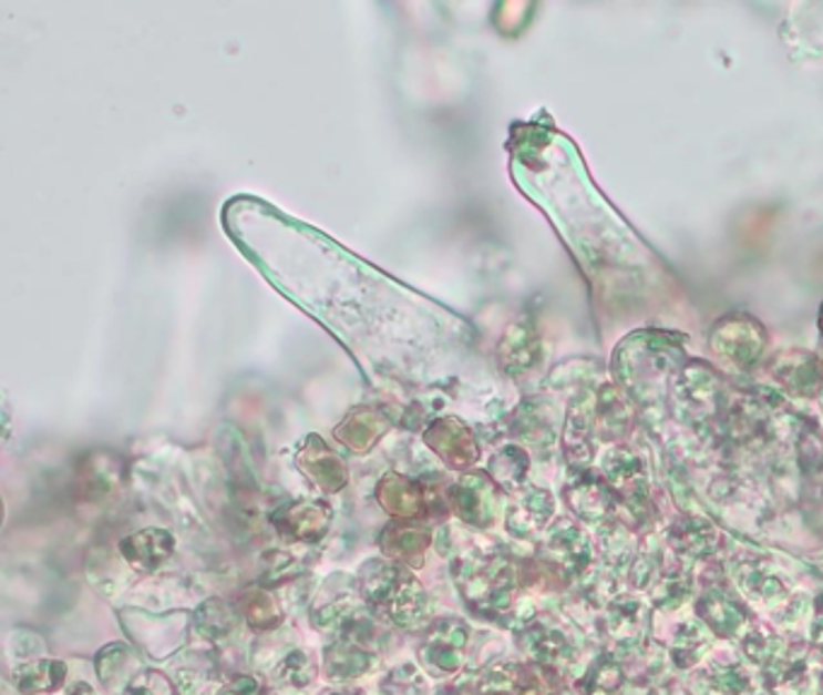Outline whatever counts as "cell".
I'll return each mask as SVG.
<instances>
[{"instance_id": "cell-3", "label": "cell", "mask_w": 823, "mask_h": 695, "mask_svg": "<svg viewBox=\"0 0 823 695\" xmlns=\"http://www.w3.org/2000/svg\"><path fill=\"white\" fill-rule=\"evenodd\" d=\"M331 512L317 502H300V505L282 508L276 514V524L282 534L300 541H319L329 529Z\"/></svg>"}, {"instance_id": "cell-13", "label": "cell", "mask_w": 823, "mask_h": 695, "mask_svg": "<svg viewBox=\"0 0 823 695\" xmlns=\"http://www.w3.org/2000/svg\"><path fill=\"white\" fill-rule=\"evenodd\" d=\"M131 666H133V657L124 645L104 647L97 657L100 678H102V684H106L110 688L121 684V681H128L131 684V678L126 676L131 672Z\"/></svg>"}, {"instance_id": "cell-7", "label": "cell", "mask_w": 823, "mask_h": 695, "mask_svg": "<svg viewBox=\"0 0 823 695\" xmlns=\"http://www.w3.org/2000/svg\"><path fill=\"white\" fill-rule=\"evenodd\" d=\"M380 500L384 510L397 517L423 514V490L401 476H389L380 486Z\"/></svg>"}, {"instance_id": "cell-10", "label": "cell", "mask_w": 823, "mask_h": 695, "mask_svg": "<svg viewBox=\"0 0 823 695\" xmlns=\"http://www.w3.org/2000/svg\"><path fill=\"white\" fill-rule=\"evenodd\" d=\"M302 467L305 471L317 479V483L327 490H341L346 483V471L341 467V461L336 459L327 447H321L317 440L312 447H307V452L302 457Z\"/></svg>"}, {"instance_id": "cell-12", "label": "cell", "mask_w": 823, "mask_h": 695, "mask_svg": "<svg viewBox=\"0 0 823 695\" xmlns=\"http://www.w3.org/2000/svg\"><path fill=\"white\" fill-rule=\"evenodd\" d=\"M233 628H235V613L227 604L218 602V599L206 602L196 611V631L204 637L218 640V637H225Z\"/></svg>"}, {"instance_id": "cell-14", "label": "cell", "mask_w": 823, "mask_h": 695, "mask_svg": "<svg viewBox=\"0 0 823 695\" xmlns=\"http://www.w3.org/2000/svg\"><path fill=\"white\" fill-rule=\"evenodd\" d=\"M276 678L282 681V684H290V686H307L309 681L315 678V664L309 662L307 654L292 652V654H288L286 662L278 666Z\"/></svg>"}, {"instance_id": "cell-6", "label": "cell", "mask_w": 823, "mask_h": 695, "mask_svg": "<svg viewBox=\"0 0 823 695\" xmlns=\"http://www.w3.org/2000/svg\"><path fill=\"white\" fill-rule=\"evenodd\" d=\"M65 681V664L59 660H39L22 664L16 672V686L24 695L34 693H51L63 686Z\"/></svg>"}, {"instance_id": "cell-5", "label": "cell", "mask_w": 823, "mask_h": 695, "mask_svg": "<svg viewBox=\"0 0 823 695\" xmlns=\"http://www.w3.org/2000/svg\"><path fill=\"white\" fill-rule=\"evenodd\" d=\"M430 536L425 529H418L413 524H394L384 531L382 536V549L389 558H394L399 563H411L418 565L428 549Z\"/></svg>"}, {"instance_id": "cell-8", "label": "cell", "mask_w": 823, "mask_h": 695, "mask_svg": "<svg viewBox=\"0 0 823 695\" xmlns=\"http://www.w3.org/2000/svg\"><path fill=\"white\" fill-rule=\"evenodd\" d=\"M428 440H430V447L447 442V447L438 449V452L442 459L450 461V467L462 469L476 457V449L469 438V432L464 428H454V422H438V428L428 432Z\"/></svg>"}, {"instance_id": "cell-11", "label": "cell", "mask_w": 823, "mask_h": 695, "mask_svg": "<svg viewBox=\"0 0 823 695\" xmlns=\"http://www.w3.org/2000/svg\"><path fill=\"white\" fill-rule=\"evenodd\" d=\"M239 613L249 621V625L259 631L274 628L282 619V611L276 599L261 590H251L239 599Z\"/></svg>"}, {"instance_id": "cell-4", "label": "cell", "mask_w": 823, "mask_h": 695, "mask_svg": "<svg viewBox=\"0 0 823 695\" xmlns=\"http://www.w3.org/2000/svg\"><path fill=\"white\" fill-rule=\"evenodd\" d=\"M174 551V541L167 531L160 529H145L136 536H128L121 543V553L126 555V561L133 568L141 570H153L160 563H165Z\"/></svg>"}, {"instance_id": "cell-9", "label": "cell", "mask_w": 823, "mask_h": 695, "mask_svg": "<svg viewBox=\"0 0 823 695\" xmlns=\"http://www.w3.org/2000/svg\"><path fill=\"white\" fill-rule=\"evenodd\" d=\"M370 652L356 643L336 640L327 650V674L331 678H356L370 670Z\"/></svg>"}, {"instance_id": "cell-15", "label": "cell", "mask_w": 823, "mask_h": 695, "mask_svg": "<svg viewBox=\"0 0 823 695\" xmlns=\"http://www.w3.org/2000/svg\"><path fill=\"white\" fill-rule=\"evenodd\" d=\"M124 695H179L172 681L160 672H141L131 678Z\"/></svg>"}, {"instance_id": "cell-17", "label": "cell", "mask_w": 823, "mask_h": 695, "mask_svg": "<svg viewBox=\"0 0 823 695\" xmlns=\"http://www.w3.org/2000/svg\"><path fill=\"white\" fill-rule=\"evenodd\" d=\"M71 695H94V691H92L88 684H78V686L71 691Z\"/></svg>"}, {"instance_id": "cell-1", "label": "cell", "mask_w": 823, "mask_h": 695, "mask_svg": "<svg viewBox=\"0 0 823 695\" xmlns=\"http://www.w3.org/2000/svg\"><path fill=\"white\" fill-rule=\"evenodd\" d=\"M366 602L401 628H418L428 616V594L407 568L374 561L362 570Z\"/></svg>"}, {"instance_id": "cell-16", "label": "cell", "mask_w": 823, "mask_h": 695, "mask_svg": "<svg viewBox=\"0 0 823 695\" xmlns=\"http://www.w3.org/2000/svg\"><path fill=\"white\" fill-rule=\"evenodd\" d=\"M254 691H256V681L251 676H239L220 695H254Z\"/></svg>"}, {"instance_id": "cell-2", "label": "cell", "mask_w": 823, "mask_h": 695, "mask_svg": "<svg viewBox=\"0 0 823 695\" xmlns=\"http://www.w3.org/2000/svg\"><path fill=\"white\" fill-rule=\"evenodd\" d=\"M466 625L456 619H440L421 647L423 660L435 672H456L462 664V650L466 647Z\"/></svg>"}]
</instances>
